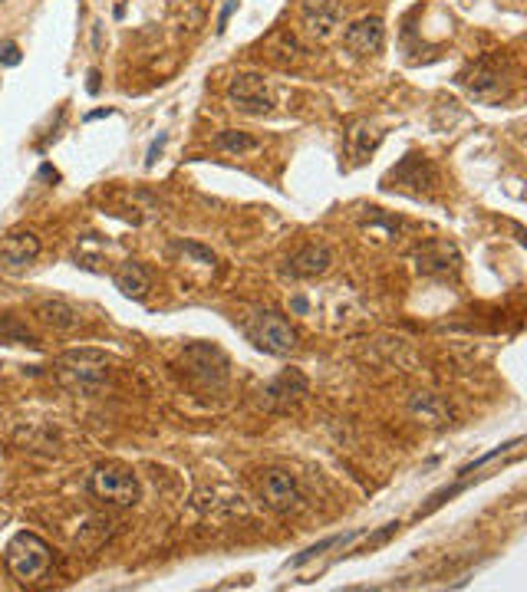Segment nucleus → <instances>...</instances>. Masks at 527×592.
Segmentation results:
<instances>
[{
  "instance_id": "1",
  "label": "nucleus",
  "mask_w": 527,
  "mask_h": 592,
  "mask_svg": "<svg viewBox=\"0 0 527 592\" xmlns=\"http://www.w3.org/2000/svg\"><path fill=\"white\" fill-rule=\"evenodd\" d=\"M458 86L465 89L468 96L475 102H501V99L511 96L514 89V66H511V57L495 49V53H485L481 59H475L468 69L458 73Z\"/></svg>"
},
{
  "instance_id": "29",
  "label": "nucleus",
  "mask_w": 527,
  "mask_h": 592,
  "mask_svg": "<svg viewBox=\"0 0 527 592\" xmlns=\"http://www.w3.org/2000/svg\"><path fill=\"white\" fill-rule=\"evenodd\" d=\"M100 69H90V73H86V92H90V96H96V92H100Z\"/></svg>"
},
{
  "instance_id": "20",
  "label": "nucleus",
  "mask_w": 527,
  "mask_h": 592,
  "mask_svg": "<svg viewBox=\"0 0 527 592\" xmlns=\"http://www.w3.org/2000/svg\"><path fill=\"white\" fill-rule=\"evenodd\" d=\"M264 49H268V59H274L277 66H290V63H297L300 53H303V47L297 43V37L287 33V30H277V33L264 43Z\"/></svg>"
},
{
  "instance_id": "3",
  "label": "nucleus",
  "mask_w": 527,
  "mask_h": 592,
  "mask_svg": "<svg viewBox=\"0 0 527 592\" xmlns=\"http://www.w3.org/2000/svg\"><path fill=\"white\" fill-rule=\"evenodd\" d=\"M86 493L92 501L106 503V507H136L142 501V483L129 464L122 461H100L86 477Z\"/></svg>"
},
{
  "instance_id": "18",
  "label": "nucleus",
  "mask_w": 527,
  "mask_h": 592,
  "mask_svg": "<svg viewBox=\"0 0 527 592\" xmlns=\"http://www.w3.org/2000/svg\"><path fill=\"white\" fill-rule=\"evenodd\" d=\"M112 283H116V290H119L126 300H145V293H149V286H152L145 266L136 264V260H126V264L116 270Z\"/></svg>"
},
{
  "instance_id": "2",
  "label": "nucleus",
  "mask_w": 527,
  "mask_h": 592,
  "mask_svg": "<svg viewBox=\"0 0 527 592\" xmlns=\"http://www.w3.org/2000/svg\"><path fill=\"white\" fill-rule=\"evenodd\" d=\"M53 375L73 395H100L110 385V355L100 349H70L53 365Z\"/></svg>"
},
{
  "instance_id": "14",
  "label": "nucleus",
  "mask_w": 527,
  "mask_h": 592,
  "mask_svg": "<svg viewBox=\"0 0 527 592\" xmlns=\"http://www.w3.org/2000/svg\"><path fill=\"white\" fill-rule=\"evenodd\" d=\"M382 43H386V23H382V17H363L343 30V47L353 57H373V53L382 49Z\"/></svg>"
},
{
  "instance_id": "22",
  "label": "nucleus",
  "mask_w": 527,
  "mask_h": 592,
  "mask_svg": "<svg viewBox=\"0 0 527 592\" xmlns=\"http://www.w3.org/2000/svg\"><path fill=\"white\" fill-rule=\"evenodd\" d=\"M0 343L7 345H37V335L27 329L23 319L17 316H0Z\"/></svg>"
},
{
  "instance_id": "5",
  "label": "nucleus",
  "mask_w": 527,
  "mask_h": 592,
  "mask_svg": "<svg viewBox=\"0 0 527 592\" xmlns=\"http://www.w3.org/2000/svg\"><path fill=\"white\" fill-rule=\"evenodd\" d=\"M244 333H248V339L254 343V349H260V353L268 355H277V359H284V355H290L294 349H297V329L287 323V316L277 313V309H260V313H254L248 319V326H244Z\"/></svg>"
},
{
  "instance_id": "26",
  "label": "nucleus",
  "mask_w": 527,
  "mask_h": 592,
  "mask_svg": "<svg viewBox=\"0 0 527 592\" xmlns=\"http://www.w3.org/2000/svg\"><path fill=\"white\" fill-rule=\"evenodd\" d=\"M399 530V520L396 523H386V527H382V530L379 533H373V536H369L366 540V546H363V553H369V550H376V546H382V543L389 540V536H392V533Z\"/></svg>"
},
{
  "instance_id": "19",
  "label": "nucleus",
  "mask_w": 527,
  "mask_h": 592,
  "mask_svg": "<svg viewBox=\"0 0 527 592\" xmlns=\"http://www.w3.org/2000/svg\"><path fill=\"white\" fill-rule=\"evenodd\" d=\"M379 132L369 122H356V126L349 128L347 132V148H349V155H353V161L356 165H363L373 152H376V145H379Z\"/></svg>"
},
{
  "instance_id": "13",
  "label": "nucleus",
  "mask_w": 527,
  "mask_h": 592,
  "mask_svg": "<svg viewBox=\"0 0 527 592\" xmlns=\"http://www.w3.org/2000/svg\"><path fill=\"white\" fill-rule=\"evenodd\" d=\"M300 20L313 39H329L343 20V7H339V0H303Z\"/></svg>"
},
{
  "instance_id": "30",
  "label": "nucleus",
  "mask_w": 527,
  "mask_h": 592,
  "mask_svg": "<svg viewBox=\"0 0 527 592\" xmlns=\"http://www.w3.org/2000/svg\"><path fill=\"white\" fill-rule=\"evenodd\" d=\"M290 309H294V313H307L310 300H307V296H294V300H290Z\"/></svg>"
},
{
  "instance_id": "24",
  "label": "nucleus",
  "mask_w": 527,
  "mask_h": 592,
  "mask_svg": "<svg viewBox=\"0 0 527 592\" xmlns=\"http://www.w3.org/2000/svg\"><path fill=\"white\" fill-rule=\"evenodd\" d=\"M175 250H179V254H189L195 264H208V266L215 264V254H211L208 247L191 244V240H179V244H175Z\"/></svg>"
},
{
  "instance_id": "4",
  "label": "nucleus",
  "mask_w": 527,
  "mask_h": 592,
  "mask_svg": "<svg viewBox=\"0 0 527 592\" xmlns=\"http://www.w3.org/2000/svg\"><path fill=\"white\" fill-rule=\"evenodd\" d=\"M4 562L13 572V579L23 586H37L50 576L53 570V550L50 543L43 540L40 533L21 530L17 536H11L7 550H4Z\"/></svg>"
},
{
  "instance_id": "28",
  "label": "nucleus",
  "mask_w": 527,
  "mask_h": 592,
  "mask_svg": "<svg viewBox=\"0 0 527 592\" xmlns=\"http://www.w3.org/2000/svg\"><path fill=\"white\" fill-rule=\"evenodd\" d=\"M234 7H238V0H228V4H224V10H221V17H218V33L228 30V20H231V13H234Z\"/></svg>"
},
{
  "instance_id": "31",
  "label": "nucleus",
  "mask_w": 527,
  "mask_h": 592,
  "mask_svg": "<svg viewBox=\"0 0 527 592\" xmlns=\"http://www.w3.org/2000/svg\"><path fill=\"white\" fill-rule=\"evenodd\" d=\"M102 116H112V109H96V112H86V122H96Z\"/></svg>"
},
{
  "instance_id": "21",
  "label": "nucleus",
  "mask_w": 527,
  "mask_h": 592,
  "mask_svg": "<svg viewBox=\"0 0 527 592\" xmlns=\"http://www.w3.org/2000/svg\"><path fill=\"white\" fill-rule=\"evenodd\" d=\"M215 145H218L221 152H228V155H248V152H254L260 142L254 135H248V132H238V128H224V132H218V135H215Z\"/></svg>"
},
{
  "instance_id": "25",
  "label": "nucleus",
  "mask_w": 527,
  "mask_h": 592,
  "mask_svg": "<svg viewBox=\"0 0 527 592\" xmlns=\"http://www.w3.org/2000/svg\"><path fill=\"white\" fill-rule=\"evenodd\" d=\"M21 47L13 39H0V66H21Z\"/></svg>"
},
{
  "instance_id": "8",
  "label": "nucleus",
  "mask_w": 527,
  "mask_h": 592,
  "mask_svg": "<svg viewBox=\"0 0 527 592\" xmlns=\"http://www.w3.org/2000/svg\"><path fill=\"white\" fill-rule=\"evenodd\" d=\"M438 185V171L435 165L428 161L426 155H418V152H408L399 165H392L382 178V187L386 191H408V195H426L432 187Z\"/></svg>"
},
{
  "instance_id": "9",
  "label": "nucleus",
  "mask_w": 527,
  "mask_h": 592,
  "mask_svg": "<svg viewBox=\"0 0 527 592\" xmlns=\"http://www.w3.org/2000/svg\"><path fill=\"white\" fill-rule=\"evenodd\" d=\"M228 102L241 116H268L274 109V92L260 73H238L228 86Z\"/></svg>"
},
{
  "instance_id": "6",
  "label": "nucleus",
  "mask_w": 527,
  "mask_h": 592,
  "mask_svg": "<svg viewBox=\"0 0 527 592\" xmlns=\"http://www.w3.org/2000/svg\"><path fill=\"white\" fill-rule=\"evenodd\" d=\"M181 365L185 372L201 385V388H224L231 375L228 355L221 353L215 343H191L181 353Z\"/></svg>"
},
{
  "instance_id": "10",
  "label": "nucleus",
  "mask_w": 527,
  "mask_h": 592,
  "mask_svg": "<svg viewBox=\"0 0 527 592\" xmlns=\"http://www.w3.org/2000/svg\"><path fill=\"white\" fill-rule=\"evenodd\" d=\"M260 501H264L268 510L287 517V513H297L303 507V491H300V481L290 471L270 467L260 477Z\"/></svg>"
},
{
  "instance_id": "7",
  "label": "nucleus",
  "mask_w": 527,
  "mask_h": 592,
  "mask_svg": "<svg viewBox=\"0 0 527 592\" xmlns=\"http://www.w3.org/2000/svg\"><path fill=\"white\" fill-rule=\"evenodd\" d=\"M310 392V379L300 369H287V372L274 375V379H268V382L258 388V402L264 412L270 414H287L294 412L303 398H307Z\"/></svg>"
},
{
  "instance_id": "23",
  "label": "nucleus",
  "mask_w": 527,
  "mask_h": 592,
  "mask_svg": "<svg viewBox=\"0 0 527 592\" xmlns=\"http://www.w3.org/2000/svg\"><path fill=\"white\" fill-rule=\"evenodd\" d=\"M359 533H363V530H353V533H347V536H327V540H320V543H313V546H307V550L300 553V556H294V560H290L287 566H290V570H297V566L310 562L313 556H320L323 550H329V546H347L349 540H356Z\"/></svg>"
},
{
  "instance_id": "12",
  "label": "nucleus",
  "mask_w": 527,
  "mask_h": 592,
  "mask_svg": "<svg viewBox=\"0 0 527 592\" xmlns=\"http://www.w3.org/2000/svg\"><path fill=\"white\" fill-rule=\"evenodd\" d=\"M43 250V240L37 231H11L0 240V270L7 274H21L31 264H37V257Z\"/></svg>"
},
{
  "instance_id": "16",
  "label": "nucleus",
  "mask_w": 527,
  "mask_h": 592,
  "mask_svg": "<svg viewBox=\"0 0 527 592\" xmlns=\"http://www.w3.org/2000/svg\"><path fill=\"white\" fill-rule=\"evenodd\" d=\"M408 412H412V418H416L418 424H426V428H445V424H452V418H455L448 398L438 392H416L408 398Z\"/></svg>"
},
{
  "instance_id": "17",
  "label": "nucleus",
  "mask_w": 527,
  "mask_h": 592,
  "mask_svg": "<svg viewBox=\"0 0 527 592\" xmlns=\"http://www.w3.org/2000/svg\"><path fill=\"white\" fill-rule=\"evenodd\" d=\"M33 316H37L43 326L57 329V333H73V329L83 323L80 309H76L70 300H60V296H47V300H40V303L33 306Z\"/></svg>"
},
{
  "instance_id": "15",
  "label": "nucleus",
  "mask_w": 527,
  "mask_h": 592,
  "mask_svg": "<svg viewBox=\"0 0 527 592\" xmlns=\"http://www.w3.org/2000/svg\"><path fill=\"white\" fill-rule=\"evenodd\" d=\"M333 266V250L327 244H307L300 247L297 254H290V260L284 264V276L290 280H317Z\"/></svg>"
},
{
  "instance_id": "11",
  "label": "nucleus",
  "mask_w": 527,
  "mask_h": 592,
  "mask_svg": "<svg viewBox=\"0 0 527 592\" xmlns=\"http://www.w3.org/2000/svg\"><path fill=\"white\" fill-rule=\"evenodd\" d=\"M412 264L422 276H435V280H445L461 266V257H458V247L452 240H426L422 247H416L412 254Z\"/></svg>"
},
{
  "instance_id": "27",
  "label": "nucleus",
  "mask_w": 527,
  "mask_h": 592,
  "mask_svg": "<svg viewBox=\"0 0 527 592\" xmlns=\"http://www.w3.org/2000/svg\"><path fill=\"white\" fill-rule=\"evenodd\" d=\"M165 142H169V135H165V132H159V138H155V142H152L149 145V155H145V165H155V161H159V155H162V145H165Z\"/></svg>"
}]
</instances>
